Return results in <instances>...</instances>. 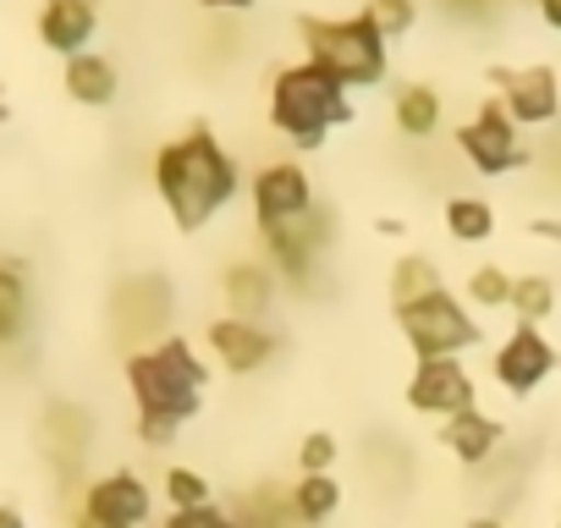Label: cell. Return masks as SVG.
I'll return each instance as SVG.
<instances>
[{"label": "cell", "mask_w": 561, "mask_h": 528, "mask_svg": "<svg viewBox=\"0 0 561 528\" xmlns=\"http://www.w3.org/2000/svg\"><path fill=\"white\" fill-rule=\"evenodd\" d=\"M397 331L408 336V347H413L419 358H457V353H468V347L484 342V325L473 320V309H468L451 287L402 303V309H397Z\"/></svg>", "instance_id": "cell-5"}, {"label": "cell", "mask_w": 561, "mask_h": 528, "mask_svg": "<svg viewBox=\"0 0 561 528\" xmlns=\"http://www.w3.org/2000/svg\"><path fill=\"white\" fill-rule=\"evenodd\" d=\"M336 457H342V440H336L331 429H309V435L298 440V473H331Z\"/></svg>", "instance_id": "cell-28"}, {"label": "cell", "mask_w": 561, "mask_h": 528, "mask_svg": "<svg viewBox=\"0 0 561 528\" xmlns=\"http://www.w3.org/2000/svg\"><path fill=\"white\" fill-rule=\"evenodd\" d=\"M462 298H468V309H506V298H512V276L501 271V264H473Z\"/></svg>", "instance_id": "cell-26"}, {"label": "cell", "mask_w": 561, "mask_h": 528, "mask_svg": "<svg viewBox=\"0 0 561 528\" xmlns=\"http://www.w3.org/2000/svg\"><path fill=\"white\" fill-rule=\"evenodd\" d=\"M28 271H23V259L12 253H0V347H18L28 336Z\"/></svg>", "instance_id": "cell-18"}, {"label": "cell", "mask_w": 561, "mask_h": 528, "mask_svg": "<svg viewBox=\"0 0 561 528\" xmlns=\"http://www.w3.org/2000/svg\"><path fill=\"white\" fill-rule=\"evenodd\" d=\"M12 122V105H7V83H0V127Z\"/></svg>", "instance_id": "cell-37"}, {"label": "cell", "mask_w": 561, "mask_h": 528, "mask_svg": "<svg viewBox=\"0 0 561 528\" xmlns=\"http://www.w3.org/2000/svg\"><path fill=\"white\" fill-rule=\"evenodd\" d=\"M127 391H133V413L138 418H171L187 424L204 408L209 391V364L198 358V347L187 336H160L149 347H133L127 364Z\"/></svg>", "instance_id": "cell-2"}, {"label": "cell", "mask_w": 561, "mask_h": 528, "mask_svg": "<svg viewBox=\"0 0 561 528\" xmlns=\"http://www.w3.org/2000/svg\"><path fill=\"white\" fill-rule=\"evenodd\" d=\"M72 528H105V523H94V517H83V512H72Z\"/></svg>", "instance_id": "cell-38"}, {"label": "cell", "mask_w": 561, "mask_h": 528, "mask_svg": "<svg viewBox=\"0 0 561 528\" xmlns=\"http://www.w3.org/2000/svg\"><path fill=\"white\" fill-rule=\"evenodd\" d=\"M435 7L451 18V23H484L495 12V0H435Z\"/></svg>", "instance_id": "cell-30"}, {"label": "cell", "mask_w": 561, "mask_h": 528, "mask_svg": "<svg viewBox=\"0 0 561 528\" xmlns=\"http://www.w3.org/2000/svg\"><path fill=\"white\" fill-rule=\"evenodd\" d=\"M248 198H253V226L259 231H275V226H287V220H298L320 204L314 182L298 160H264L248 176Z\"/></svg>", "instance_id": "cell-8"}, {"label": "cell", "mask_w": 561, "mask_h": 528, "mask_svg": "<svg viewBox=\"0 0 561 528\" xmlns=\"http://www.w3.org/2000/svg\"><path fill=\"white\" fill-rule=\"evenodd\" d=\"M198 7H204V12H253L259 0H198Z\"/></svg>", "instance_id": "cell-32"}, {"label": "cell", "mask_w": 561, "mask_h": 528, "mask_svg": "<svg viewBox=\"0 0 561 528\" xmlns=\"http://www.w3.org/2000/svg\"><path fill=\"white\" fill-rule=\"evenodd\" d=\"M534 7H539V18H545V23L561 34V0H534Z\"/></svg>", "instance_id": "cell-35"}, {"label": "cell", "mask_w": 561, "mask_h": 528, "mask_svg": "<svg viewBox=\"0 0 561 528\" xmlns=\"http://www.w3.org/2000/svg\"><path fill=\"white\" fill-rule=\"evenodd\" d=\"M556 528H561V523H556Z\"/></svg>", "instance_id": "cell-40"}, {"label": "cell", "mask_w": 561, "mask_h": 528, "mask_svg": "<svg viewBox=\"0 0 561 528\" xmlns=\"http://www.w3.org/2000/svg\"><path fill=\"white\" fill-rule=\"evenodd\" d=\"M495 100L517 127H550L561 116V78L556 67H490Z\"/></svg>", "instance_id": "cell-11"}, {"label": "cell", "mask_w": 561, "mask_h": 528, "mask_svg": "<svg viewBox=\"0 0 561 528\" xmlns=\"http://www.w3.org/2000/svg\"><path fill=\"white\" fill-rule=\"evenodd\" d=\"M204 347L215 353V364L226 375H259L275 358V331L259 320H237V314H215L204 325Z\"/></svg>", "instance_id": "cell-13"}, {"label": "cell", "mask_w": 561, "mask_h": 528, "mask_svg": "<svg viewBox=\"0 0 561 528\" xmlns=\"http://www.w3.org/2000/svg\"><path fill=\"white\" fill-rule=\"evenodd\" d=\"M501 440H506V424L490 418L484 408H468V413L440 418V446H446L462 468H484V462L501 451Z\"/></svg>", "instance_id": "cell-16"}, {"label": "cell", "mask_w": 561, "mask_h": 528, "mask_svg": "<svg viewBox=\"0 0 561 528\" xmlns=\"http://www.w3.org/2000/svg\"><path fill=\"white\" fill-rule=\"evenodd\" d=\"M556 364H561V353L550 347V336H545L539 325H517V331L495 347L490 375H495L501 391H512V397H534V391L556 375Z\"/></svg>", "instance_id": "cell-12"}, {"label": "cell", "mask_w": 561, "mask_h": 528, "mask_svg": "<svg viewBox=\"0 0 561 528\" xmlns=\"http://www.w3.org/2000/svg\"><path fill=\"white\" fill-rule=\"evenodd\" d=\"M231 517H237V528H304V523L293 517V501L275 495V490L242 495V501L231 506Z\"/></svg>", "instance_id": "cell-23"}, {"label": "cell", "mask_w": 561, "mask_h": 528, "mask_svg": "<svg viewBox=\"0 0 561 528\" xmlns=\"http://www.w3.org/2000/svg\"><path fill=\"white\" fill-rule=\"evenodd\" d=\"M154 193L171 209L176 231L193 237L242 193V171H237L231 149L198 122L154 154Z\"/></svg>", "instance_id": "cell-1"}, {"label": "cell", "mask_w": 561, "mask_h": 528, "mask_svg": "<svg viewBox=\"0 0 561 528\" xmlns=\"http://www.w3.org/2000/svg\"><path fill=\"white\" fill-rule=\"evenodd\" d=\"M160 490H165V506L171 512H193V506H209L215 501V484L198 468H187V462H171L160 473Z\"/></svg>", "instance_id": "cell-25"}, {"label": "cell", "mask_w": 561, "mask_h": 528, "mask_svg": "<svg viewBox=\"0 0 561 528\" xmlns=\"http://www.w3.org/2000/svg\"><path fill=\"white\" fill-rule=\"evenodd\" d=\"M275 292H280V276L264 259H231L220 271V298H226V314H237V320L264 325V314L275 309Z\"/></svg>", "instance_id": "cell-15"}, {"label": "cell", "mask_w": 561, "mask_h": 528, "mask_svg": "<svg viewBox=\"0 0 561 528\" xmlns=\"http://www.w3.org/2000/svg\"><path fill=\"white\" fill-rule=\"evenodd\" d=\"M165 528H237V517H231V506L209 501V506H193V512H171Z\"/></svg>", "instance_id": "cell-29"}, {"label": "cell", "mask_w": 561, "mask_h": 528, "mask_svg": "<svg viewBox=\"0 0 561 528\" xmlns=\"http://www.w3.org/2000/svg\"><path fill=\"white\" fill-rule=\"evenodd\" d=\"M375 231H380V237H402V220H391V215H386V220H375Z\"/></svg>", "instance_id": "cell-36"}, {"label": "cell", "mask_w": 561, "mask_h": 528, "mask_svg": "<svg viewBox=\"0 0 561 528\" xmlns=\"http://www.w3.org/2000/svg\"><path fill=\"white\" fill-rule=\"evenodd\" d=\"M528 237H539V242H561V220H528Z\"/></svg>", "instance_id": "cell-33"}, {"label": "cell", "mask_w": 561, "mask_h": 528, "mask_svg": "<svg viewBox=\"0 0 561 528\" xmlns=\"http://www.w3.org/2000/svg\"><path fill=\"white\" fill-rule=\"evenodd\" d=\"M287 501H293V517L304 528H320L342 512V484H336V473H298Z\"/></svg>", "instance_id": "cell-20"}, {"label": "cell", "mask_w": 561, "mask_h": 528, "mask_svg": "<svg viewBox=\"0 0 561 528\" xmlns=\"http://www.w3.org/2000/svg\"><path fill=\"white\" fill-rule=\"evenodd\" d=\"M457 149L479 176H506L517 165H528V144L517 138V122L501 111V100H484L462 127H457Z\"/></svg>", "instance_id": "cell-7"}, {"label": "cell", "mask_w": 561, "mask_h": 528, "mask_svg": "<svg viewBox=\"0 0 561 528\" xmlns=\"http://www.w3.org/2000/svg\"><path fill=\"white\" fill-rule=\"evenodd\" d=\"M61 89H67V100H72V105L105 111V105H116L122 78H116V61H111V56L83 50V56H67V61H61Z\"/></svg>", "instance_id": "cell-17"}, {"label": "cell", "mask_w": 561, "mask_h": 528, "mask_svg": "<svg viewBox=\"0 0 561 528\" xmlns=\"http://www.w3.org/2000/svg\"><path fill=\"white\" fill-rule=\"evenodd\" d=\"M402 397H408L413 413H424V418H435V424L451 418V413L479 408V386H473V375H468L462 358H419Z\"/></svg>", "instance_id": "cell-9"}, {"label": "cell", "mask_w": 561, "mask_h": 528, "mask_svg": "<svg viewBox=\"0 0 561 528\" xmlns=\"http://www.w3.org/2000/svg\"><path fill=\"white\" fill-rule=\"evenodd\" d=\"M446 282H440V264L435 259H424V253H402L397 264H391V309H402V303H413V298H430V292H440Z\"/></svg>", "instance_id": "cell-21"}, {"label": "cell", "mask_w": 561, "mask_h": 528, "mask_svg": "<svg viewBox=\"0 0 561 528\" xmlns=\"http://www.w3.org/2000/svg\"><path fill=\"white\" fill-rule=\"evenodd\" d=\"M364 18H369L375 34L391 45V39L413 34V23H419V0H364Z\"/></svg>", "instance_id": "cell-27"}, {"label": "cell", "mask_w": 561, "mask_h": 528, "mask_svg": "<svg viewBox=\"0 0 561 528\" xmlns=\"http://www.w3.org/2000/svg\"><path fill=\"white\" fill-rule=\"evenodd\" d=\"M331 237H336V220L325 204H314L309 215L287 220V226H275V231H259L264 242V264L287 282V287H309V276L325 264L331 253Z\"/></svg>", "instance_id": "cell-6"}, {"label": "cell", "mask_w": 561, "mask_h": 528, "mask_svg": "<svg viewBox=\"0 0 561 528\" xmlns=\"http://www.w3.org/2000/svg\"><path fill=\"white\" fill-rule=\"evenodd\" d=\"M83 517L105 523V528H149L154 517V484L133 468H111L100 479L83 484Z\"/></svg>", "instance_id": "cell-10"}, {"label": "cell", "mask_w": 561, "mask_h": 528, "mask_svg": "<svg viewBox=\"0 0 561 528\" xmlns=\"http://www.w3.org/2000/svg\"><path fill=\"white\" fill-rule=\"evenodd\" d=\"M440 116H446V105H440V89H430V83H402L397 100H391V122H397L402 138H419V144L435 138Z\"/></svg>", "instance_id": "cell-19"}, {"label": "cell", "mask_w": 561, "mask_h": 528, "mask_svg": "<svg viewBox=\"0 0 561 528\" xmlns=\"http://www.w3.org/2000/svg\"><path fill=\"white\" fill-rule=\"evenodd\" d=\"M506 309L517 314V325H539L556 314V282L550 276H512V298Z\"/></svg>", "instance_id": "cell-24"}, {"label": "cell", "mask_w": 561, "mask_h": 528, "mask_svg": "<svg viewBox=\"0 0 561 528\" xmlns=\"http://www.w3.org/2000/svg\"><path fill=\"white\" fill-rule=\"evenodd\" d=\"M468 528H506V523H501V517H473Z\"/></svg>", "instance_id": "cell-39"}, {"label": "cell", "mask_w": 561, "mask_h": 528, "mask_svg": "<svg viewBox=\"0 0 561 528\" xmlns=\"http://www.w3.org/2000/svg\"><path fill=\"white\" fill-rule=\"evenodd\" d=\"M298 39H304V61L331 72L347 94L375 89L391 72V45L375 34V23L364 12H353V18H298Z\"/></svg>", "instance_id": "cell-4"}, {"label": "cell", "mask_w": 561, "mask_h": 528, "mask_svg": "<svg viewBox=\"0 0 561 528\" xmlns=\"http://www.w3.org/2000/svg\"><path fill=\"white\" fill-rule=\"evenodd\" d=\"M176 435H182V424H171V418H138V440H144L149 451H165Z\"/></svg>", "instance_id": "cell-31"}, {"label": "cell", "mask_w": 561, "mask_h": 528, "mask_svg": "<svg viewBox=\"0 0 561 528\" xmlns=\"http://www.w3.org/2000/svg\"><path fill=\"white\" fill-rule=\"evenodd\" d=\"M0 528H28L23 506H12V501H0Z\"/></svg>", "instance_id": "cell-34"}, {"label": "cell", "mask_w": 561, "mask_h": 528, "mask_svg": "<svg viewBox=\"0 0 561 528\" xmlns=\"http://www.w3.org/2000/svg\"><path fill=\"white\" fill-rule=\"evenodd\" d=\"M34 34L50 56H83L100 34V0H39Z\"/></svg>", "instance_id": "cell-14"}, {"label": "cell", "mask_w": 561, "mask_h": 528, "mask_svg": "<svg viewBox=\"0 0 561 528\" xmlns=\"http://www.w3.org/2000/svg\"><path fill=\"white\" fill-rule=\"evenodd\" d=\"M353 116H358L353 94L331 72H320L309 61H293V67H280L270 78V127L287 138L293 149H309V154L325 149L331 133L347 127Z\"/></svg>", "instance_id": "cell-3"}, {"label": "cell", "mask_w": 561, "mask_h": 528, "mask_svg": "<svg viewBox=\"0 0 561 528\" xmlns=\"http://www.w3.org/2000/svg\"><path fill=\"white\" fill-rule=\"evenodd\" d=\"M446 231H451V242H490L495 237V209L473 193H457V198H446Z\"/></svg>", "instance_id": "cell-22"}]
</instances>
